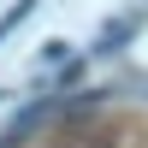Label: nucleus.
<instances>
[{
    "instance_id": "obj_1",
    "label": "nucleus",
    "mask_w": 148,
    "mask_h": 148,
    "mask_svg": "<svg viewBox=\"0 0 148 148\" xmlns=\"http://www.w3.org/2000/svg\"><path fill=\"white\" fill-rule=\"evenodd\" d=\"M89 107H95V95L71 101L65 113L53 119V130L42 136V148H119V130L107 125V119H95Z\"/></svg>"
},
{
    "instance_id": "obj_3",
    "label": "nucleus",
    "mask_w": 148,
    "mask_h": 148,
    "mask_svg": "<svg viewBox=\"0 0 148 148\" xmlns=\"http://www.w3.org/2000/svg\"><path fill=\"white\" fill-rule=\"evenodd\" d=\"M30 12H36V0H12V6H6V12H0V42H6V36H12V30H18V24H24V18H30Z\"/></svg>"
},
{
    "instance_id": "obj_2",
    "label": "nucleus",
    "mask_w": 148,
    "mask_h": 148,
    "mask_svg": "<svg viewBox=\"0 0 148 148\" xmlns=\"http://www.w3.org/2000/svg\"><path fill=\"white\" fill-rule=\"evenodd\" d=\"M130 36H136V18H119V24H107V30H101V42H95V53H119Z\"/></svg>"
}]
</instances>
